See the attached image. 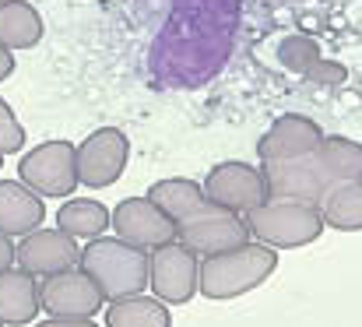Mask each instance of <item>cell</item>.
Masks as SVG:
<instances>
[{"mask_svg": "<svg viewBox=\"0 0 362 327\" xmlns=\"http://www.w3.org/2000/svg\"><path fill=\"white\" fill-rule=\"evenodd\" d=\"M42 310V296H39V282L35 275L11 268L0 275V324L4 327H25L32 324Z\"/></svg>", "mask_w": 362, "mask_h": 327, "instance_id": "obj_16", "label": "cell"}, {"mask_svg": "<svg viewBox=\"0 0 362 327\" xmlns=\"http://www.w3.org/2000/svg\"><path fill=\"white\" fill-rule=\"evenodd\" d=\"M176 243L187 246L194 257H218V253H229V250H240L246 243H253L250 236V225L243 215H233L226 208H215L211 215L197 218L190 225H180L176 229Z\"/></svg>", "mask_w": 362, "mask_h": 327, "instance_id": "obj_10", "label": "cell"}, {"mask_svg": "<svg viewBox=\"0 0 362 327\" xmlns=\"http://www.w3.org/2000/svg\"><path fill=\"white\" fill-rule=\"evenodd\" d=\"M14 74V53L7 46H0V81H7Z\"/></svg>", "mask_w": 362, "mask_h": 327, "instance_id": "obj_23", "label": "cell"}, {"mask_svg": "<svg viewBox=\"0 0 362 327\" xmlns=\"http://www.w3.org/2000/svg\"><path fill=\"white\" fill-rule=\"evenodd\" d=\"M260 169L271 201H299L320 208L338 183L362 180V144L352 137L324 134V141L310 155L288 162H264Z\"/></svg>", "mask_w": 362, "mask_h": 327, "instance_id": "obj_1", "label": "cell"}, {"mask_svg": "<svg viewBox=\"0 0 362 327\" xmlns=\"http://www.w3.org/2000/svg\"><path fill=\"white\" fill-rule=\"evenodd\" d=\"M4 4H11V0H0V7H4Z\"/></svg>", "mask_w": 362, "mask_h": 327, "instance_id": "obj_25", "label": "cell"}, {"mask_svg": "<svg viewBox=\"0 0 362 327\" xmlns=\"http://www.w3.org/2000/svg\"><path fill=\"white\" fill-rule=\"evenodd\" d=\"M246 218L250 236L271 250H299L310 246L313 239H320L324 232V215L313 205H299V201H267L260 208H253Z\"/></svg>", "mask_w": 362, "mask_h": 327, "instance_id": "obj_4", "label": "cell"}, {"mask_svg": "<svg viewBox=\"0 0 362 327\" xmlns=\"http://www.w3.org/2000/svg\"><path fill=\"white\" fill-rule=\"evenodd\" d=\"M78 268L99 285L103 299H127L141 296L148 289V271H151V253L141 246H130L117 236H99L81 246Z\"/></svg>", "mask_w": 362, "mask_h": 327, "instance_id": "obj_2", "label": "cell"}, {"mask_svg": "<svg viewBox=\"0 0 362 327\" xmlns=\"http://www.w3.org/2000/svg\"><path fill=\"white\" fill-rule=\"evenodd\" d=\"M0 159H4V155H0ZM0 166H4V162H0Z\"/></svg>", "mask_w": 362, "mask_h": 327, "instance_id": "obj_26", "label": "cell"}, {"mask_svg": "<svg viewBox=\"0 0 362 327\" xmlns=\"http://www.w3.org/2000/svg\"><path fill=\"white\" fill-rule=\"evenodd\" d=\"M106 327H173L169 306L155 296H127L110 303L106 310Z\"/></svg>", "mask_w": 362, "mask_h": 327, "instance_id": "obj_19", "label": "cell"}, {"mask_svg": "<svg viewBox=\"0 0 362 327\" xmlns=\"http://www.w3.org/2000/svg\"><path fill=\"white\" fill-rule=\"evenodd\" d=\"M42 39V14L28 0H11L0 7V46L32 50Z\"/></svg>", "mask_w": 362, "mask_h": 327, "instance_id": "obj_18", "label": "cell"}, {"mask_svg": "<svg viewBox=\"0 0 362 327\" xmlns=\"http://www.w3.org/2000/svg\"><path fill=\"white\" fill-rule=\"evenodd\" d=\"M0 327H4V324H0Z\"/></svg>", "mask_w": 362, "mask_h": 327, "instance_id": "obj_27", "label": "cell"}, {"mask_svg": "<svg viewBox=\"0 0 362 327\" xmlns=\"http://www.w3.org/2000/svg\"><path fill=\"white\" fill-rule=\"evenodd\" d=\"M35 327H95L92 321H60V317H49V321H42V324Z\"/></svg>", "mask_w": 362, "mask_h": 327, "instance_id": "obj_24", "label": "cell"}, {"mask_svg": "<svg viewBox=\"0 0 362 327\" xmlns=\"http://www.w3.org/2000/svg\"><path fill=\"white\" fill-rule=\"evenodd\" d=\"M151 205H158L165 215L173 218V225H190L197 218L211 215L218 205H211L204 197V187L197 180H187V176H169V180H155L144 194Z\"/></svg>", "mask_w": 362, "mask_h": 327, "instance_id": "obj_14", "label": "cell"}, {"mask_svg": "<svg viewBox=\"0 0 362 327\" xmlns=\"http://www.w3.org/2000/svg\"><path fill=\"white\" fill-rule=\"evenodd\" d=\"M46 205L35 190H28L21 180H0V232L25 239L28 232L42 229Z\"/></svg>", "mask_w": 362, "mask_h": 327, "instance_id": "obj_15", "label": "cell"}, {"mask_svg": "<svg viewBox=\"0 0 362 327\" xmlns=\"http://www.w3.org/2000/svg\"><path fill=\"white\" fill-rule=\"evenodd\" d=\"M320 215L331 229H341V232H362V180L352 183H338L327 201L320 205Z\"/></svg>", "mask_w": 362, "mask_h": 327, "instance_id": "obj_20", "label": "cell"}, {"mask_svg": "<svg viewBox=\"0 0 362 327\" xmlns=\"http://www.w3.org/2000/svg\"><path fill=\"white\" fill-rule=\"evenodd\" d=\"M204 197L233 215H250L253 208L267 205V180L260 166L250 162H218L208 169V176L201 180Z\"/></svg>", "mask_w": 362, "mask_h": 327, "instance_id": "obj_6", "label": "cell"}, {"mask_svg": "<svg viewBox=\"0 0 362 327\" xmlns=\"http://www.w3.org/2000/svg\"><path fill=\"white\" fill-rule=\"evenodd\" d=\"M127 155H130V141L117 127H99L95 134H88L78 144V176L88 190H103L113 187L127 169Z\"/></svg>", "mask_w": 362, "mask_h": 327, "instance_id": "obj_9", "label": "cell"}, {"mask_svg": "<svg viewBox=\"0 0 362 327\" xmlns=\"http://www.w3.org/2000/svg\"><path fill=\"white\" fill-rule=\"evenodd\" d=\"M324 141V130L299 113H285L278 116L267 134L257 141V159L260 162H288V159H303L310 155L317 144Z\"/></svg>", "mask_w": 362, "mask_h": 327, "instance_id": "obj_13", "label": "cell"}, {"mask_svg": "<svg viewBox=\"0 0 362 327\" xmlns=\"http://www.w3.org/2000/svg\"><path fill=\"white\" fill-rule=\"evenodd\" d=\"M113 222V212L99 201H88V197H67L60 208H57V229H64L71 239H99Z\"/></svg>", "mask_w": 362, "mask_h": 327, "instance_id": "obj_17", "label": "cell"}, {"mask_svg": "<svg viewBox=\"0 0 362 327\" xmlns=\"http://www.w3.org/2000/svg\"><path fill=\"white\" fill-rule=\"evenodd\" d=\"M278 268V250L264 243H246L240 250L201 260V296L211 303H229L264 285Z\"/></svg>", "mask_w": 362, "mask_h": 327, "instance_id": "obj_3", "label": "cell"}, {"mask_svg": "<svg viewBox=\"0 0 362 327\" xmlns=\"http://www.w3.org/2000/svg\"><path fill=\"white\" fill-rule=\"evenodd\" d=\"M148 285H151V296L169 306L190 303L201 292V257H194L180 243H165V246L151 250Z\"/></svg>", "mask_w": 362, "mask_h": 327, "instance_id": "obj_7", "label": "cell"}, {"mask_svg": "<svg viewBox=\"0 0 362 327\" xmlns=\"http://www.w3.org/2000/svg\"><path fill=\"white\" fill-rule=\"evenodd\" d=\"M39 296H42V310L49 317H60V321H92L103 310V303H106L99 285L81 268H71V271L42 278L39 282Z\"/></svg>", "mask_w": 362, "mask_h": 327, "instance_id": "obj_8", "label": "cell"}, {"mask_svg": "<svg viewBox=\"0 0 362 327\" xmlns=\"http://www.w3.org/2000/svg\"><path fill=\"white\" fill-rule=\"evenodd\" d=\"M113 232L117 239L141 246V250H158L165 243H176V225L158 205H151L148 197H123L113 208Z\"/></svg>", "mask_w": 362, "mask_h": 327, "instance_id": "obj_11", "label": "cell"}, {"mask_svg": "<svg viewBox=\"0 0 362 327\" xmlns=\"http://www.w3.org/2000/svg\"><path fill=\"white\" fill-rule=\"evenodd\" d=\"M25 148V127L18 123L14 109L0 99V155H14Z\"/></svg>", "mask_w": 362, "mask_h": 327, "instance_id": "obj_21", "label": "cell"}, {"mask_svg": "<svg viewBox=\"0 0 362 327\" xmlns=\"http://www.w3.org/2000/svg\"><path fill=\"white\" fill-rule=\"evenodd\" d=\"M14 260H18V243H11V236H4V232H0V275H4V271H11V268H14Z\"/></svg>", "mask_w": 362, "mask_h": 327, "instance_id": "obj_22", "label": "cell"}, {"mask_svg": "<svg viewBox=\"0 0 362 327\" xmlns=\"http://www.w3.org/2000/svg\"><path fill=\"white\" fill-rule=\"evenodd\" d=\"M78 260H81V246L64 229H35L18 243V264H21V271H28L35 278L71 271V268H78Z\"/></svg>", "mask_w": 362, "mask_h": 327, "instance_id": "obj_12", "label": "cell"}, {"mask_svg": "<svg viewBox=\"0 0 362 327\" xmlns=\"http://www.w3.org/2000/svg\"><path fill=\"white\" fill-rule=\"evenodd\" d=\"M18 176L39 197H71L81 187L78 176V144L71 141H42L28 148L18 162Z\"/></svg>", "mask_w": 362, "mask_h": 327, "instance_id": "obj_5", "label": "cell"}]
</instances>
